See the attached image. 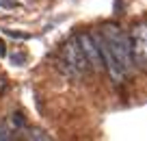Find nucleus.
<instances>
[{"label":"nucleus","instance_id":"1","mask_svg":"<svg viewBox=\"0 0 147 141\" xmlns=\"http://www.w3.org/2000/svg\"><path fill=\"white\" fill-rule=\"evenodd\" d=\"M100 33L106 39V44L110 46L113 54L119 59V63H121V67L125 69V74H130L136 67V65H134V57H132V39H130V35L123 28H119L117 24H104Z\"/></svg>","mask_w":147,"mask_h":141},{"label":"nucleus","instance_id":"2","mask_svg":"<svg viewBox=\"0 0 147 141\" xmlns=\"http://www.w3.org/2000/svg\"><path fill=\"white\" fill-rule=\"evenodd\" d=\"M63 63L67 65L76 76H80V74H84L89 69V61H87V57H84V50H82V46H80L78 37H71V39L63 46Z\"/></svg>","mask_w":147,"mask_h":141},{"label":"nucleus","instance_id":"3","mask_svg":"<svg viewBox=\"0 0 147 141\" xmlns=\"http://www.w3.org/2000/svg\"><path fill=\"white\" fill-rule=\"evenodd\" d=\"M130 39H132L134 65L141 69H147V22L134 24V28L130 31Z\"/></svg>","mask_w":147,"mask_h":141},{"label":"nucleus","instance_id":"4","mask_svg":"<svg viewBox=\"0 0 147 141\" xmlns=\"http://www.w3.org/2000/svg\"><path fill=\"white\" fill-rule=\"evenodd\" d=\"M80 46L84 50V57L89 61V67L93 72H102L104 69V57H102L100 44H97V35H91V33H80L78 35Z\"/></svg>","mask_w":147,"mask_h":141},{"label":"nucleus","instance_id":"5","mask_svg":"<svg viewBox=\"0 0 147 141\" xmlns=\"http://www.w3.org/2000/svg\"><path fill=\"white\" fill-rule=\"evenodd\" d=\"M28 139H50V137H48V135H46L43 130H30Z\"/></svg>","mask_w":147,"mask_h":141},{"label":"nucleus","instance_id":"6","mask_svg":"<svg viewBox=\"0 0 147 141\" xmlns=\"http://www.w3.org/2000/svg\"><path fill=\"white\" fill-rule=\"evenodd\" d=\"M5 33L11 35V37H18V39H26V37H28V35H24V33H15V31H9V28H5Z\"/></svg>","mask_w":147,"mask_h":141},{"label":"nucleus","instance_id":"7","mask_svg":"<svg viewBox=\"0 0 147 141\" xmlns=\"http://www.w3.org/2000/svg\"><path fill=\"white\" fill-rule=\"evenodd\" d=\"M13 124H15L18 128H22V126H24V119H22V115H20V113H15V115H13Z\"/></svg>","mask_w":147,"mask_h":141},{"label":"nucleus","instance_id":"8","mask_svg":"<svg viewBox=\"0 0 147 141\" xmlns=\"http://www.w3.org/2000/svg\"><path fill=\"white\" fill-rule=\"evenodd\" d=\"M11 61H13V63H24L26 57H24V54H11Z\"/></svg>","mask_w":147,"mask_h":141},{"label":"nucleus","instance_id":"9","mask_svg":"<svg viewBox=\"0 0 147 141\" xmlns=\"http://www.w3.org/2000/svg\"><path fill=\"white\" fill-rule=\"evenodd\" d=\"M5 54H7V50H5V44L0 41V57H5Z\"/></svg>","mask_w":147,"mask_h":141},{"label":"nucleus","instance_id":"10","mask_svg":"<svg viewBox=\"0 0 147 141\" xmlns=\"http://www.w3.org/2000/svg\"><path fill=\"white\" fill-rule=\"evenodd\" d=\"M2 89H5V78L0 76V91H2Z\"/></svg>","mask_w":147,"mask_h":141}]
</instances>
